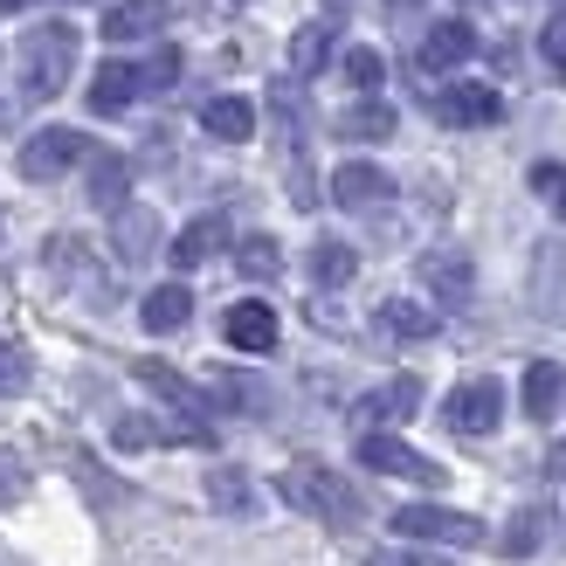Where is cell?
Here are the masks:
<instances>
[{
	"mask_svg": "<svg viewBox=\"0 0 566 566\" xmlns=\"http://www.w3.org/2000/svg\"><path fill=\"white\" fill-rule=\"evenodd\" d=\"M546 532H553V518L539 512V504H525V512L504 525V539H497V546H504V559H532V553L546 546Z\"/></svg>",
	"mask_w": 566,
	"mask_h": 566,
	"instance_id": "44dd1931",
	"label": "cell"
},
{
	"mask_svg": "<svg viewBox=\"0 0 566 566\" xmlns=\"http://www.w3.org/2000/svg\"><path fill=\"white\" fill-rule=\"evenodd\" d=\"M174 83H180V49H174V42H159V49H153V63L138 70V91H153V97H159V91H174Z\"/></svg>",
	"mask_w": 566,
	"mask_h": 566,
	"instance_id": "f546056e",
	"label": "cell"
},
{
	"mask_svg": "<svg viewBox=\"0 0 566 566\" xmlns=\"http://www.w3.org/2000/svg\"><path fill=\"white\" fill-rule=\"evenodd\" d=\"M497 415H504V387H497L491 374L463 380V387L442 401V421H449L457 436H491V429H497Z\"/></svg>",
	"mask_w": 566,
	"mask_h": 566,
	"instance_id": "8992f818",
	"label": "cell"
},
{
	"mask_svg": "<svg viewBox=\"0 0 566 566\" xmlns=\"http://www.w3.org/2000/svg\"><path fill=\"white\" fill-rule=\"evenodd\" d=\"M138 97V70L132 63H104L91 76V111H104V118H118V111Z\"/></svg>",
	"mask_w": 566,
	"mask_h": 566,
	"instance_id": "ffe728a7",
	"label": "cell"
},
{
	"mask_svg": "<svg viewBox=\"0 0 566 566\" xmlns=\"http://www.w3.org/2000/svg\"><path fill=\"white\" fill-rule=\"evenodd\" d=\"M532 297H539L546 318H566V242H546L532 256Z\"/></svg>",
	"mask_w": 566,
	"mask_h": 566,
	"instance_id": "4fadbf2b",
	"label": "cell"
},
{
	"mask_svg": "<svg viewBox=\"0 0 566 566\" xmlns=\"http://www.w3.org/2000/svg\"><path fill=\"white\" fill-rule=\"evenodd\" d=\"M415 408H421V380L401 374V380H387L380 394H366V401L353 408V421H366V429H374V421H408Z\"/></svg>",
	"mask_w": 566,
	"mask_h": 566,
	"instance_id": "7c38bea8",
	"label": "cell"
},
{
	"mask_svg": "<svg viewBox=\"0 0 566 566\" xmlns=\"http://www.w3.org/2000/svg\"><path fill=\"white\" fill-rule=\"evenodd\" d=\"M539 49H546L553 76H566V21H553V28H546V35H539Z\"/></svg>",
	"mask_w": 566,
	"mask_h": 566,
	"instance_id": "d590c367",
	"label": "cell"
},
{
	"mask_svg": "<svg viewBox=\"0 0 566 566\" xmlns=\"http://www.w3.org/2000/svg\"><path fill=\"white\" fill-rule=\"evenodd\" d=\"M201 125L221 138V146H242V138L256 132V104H249V97H208L201 104Z\"/></svg>",
	"mask_w": 566,
	"mask_h": 566,
	"instance_id": "9a60e30c",
	"label": "cell"
},
{
	"mask_svg": "<svg viewBox=\"0 0 566 566\" xmlns=\"http://www.w3.org/2000/svg\"><path fill=\"white\" fill-rule=\"evenodd\" d=\"M476 55V28L470 21H436L429 35H421V70H457Z\"/></svg>",
	"mask_w": 566,
	"mask_h": 566,
	"instance_id": "8fae6325",
	"label": "cell"
},
{
	"mask_svg": "<svg viewBox=\"0 0 566 566\" xmlns=\"http://www.w3.org/2000/svg\"><path fill=\"white\" fill-rule=\"evenodd\" d=\"M138 318H146V332H180L193 318V291H187V283H159V291H146Z\"/></svg>",
	"mask_w": 566,
	"mask_h": 566,
	"instance_id": "2e32d148",
	"label": "cell"
},
{
	"mask_svg": "<svg viewBox=\"0 0 566 566\" xmlns=\"http://www.w3.org/2000/svg\"><path fill=\"white\" fill-rule=\"evenodd\" d=\"M332 201H338V208H353V214L387 208V201H394V180L380 174V166H366V159H346V166L332 174Z\"/></svg>",
	"mask_w": 566,
	"mask_h": 566,
	"instance_id": "ba28073f",
	"label": "cell"
},
{
	"mask_svg": "<svg viewBox=\"0 0 566 566\" xmlns=\"http://www.w3.org/2000/svg\"><path fill=\"white\" fill-rule=\"evenodd\" d=\"M394 8H415V0H394Z\"/></svg>",
	"mask_w": 566,
	"mask_h": 566,
	"instance_id": "ab89813d",
	"label": "cell"
},
{
	"mask_svg": "<svg viewBox=\"0 0 566 566\" xmlns=\"http://www.w3.org/2000/svg\"><path fill=\"white\" fill-rule=\"evenodd\" d=\"M421 283L436 291V304H470L476 263L463 256V249H429V256H421Z\"/></svg>",
	"mask_w": 566,
	"mask_h": 566,
	"instance_id": "9c48e42d",
	"label": "cell"
},
{
	"mask_svg": "<svg viewBox=\"0 0 566 566\" xmlns=\"http://www.w3.org/2000/svg\"><path fill=\"white\" fill-rule=\"evenodd\" d=\"M76 159H91V138L70 132V125H49L21 146V180H63Z\"/></svg>",
	"mask_w": 566,
	"mask_h": 566,
	"instance_id": "277c9868",
	"label": "cell"
},
{
	"mask_svg": "<svg viewBox=\"0 0 566 566\" xmlns=\"http://www.w3.org/2000/svg\"><path fill=\"white\" fill-rule=\"evenodd\" d=\"M76 70V28L70 21H42V28H28L21 35V91L49 104V97H63V83Z\"/></svg>",
	"mask_w": 566,
	"mask_h": 566,
	"instance_id": "6da1fadb",
	"label": "cell"
},
{
	"mask_svg": "<svg viewBox=\"0 0 566 566\" xmlns=\"http://www.w3.org/2000/svg\"><path fill=\"white\" fill-rule=\"evenodd\" d=\"M442 125H497L504 118V97L491 91V83H449V91L429 97Z\"/></svg>",
	"mask_w": 566,
	"mask_h": 566,
	"instance_id": "52a82bcc",
	"label": "cell"
},
{
	"mask_svg": "<svg viewBox=\"0 0 566 566\" xmlns=\"http://www.w3.org/2000/svg\"><path fill=\"white\" fill-rule=\"evenodd\" d=\"M166 8L159 0H118V8L104 14V42H138V35H159Z\"/></svg>",
	"mask_w": 566,
	"mask_h": 566,
	"instance_id": "ac0fdd59",
	"label": "cell"
},
{
	"mask_svg": "<svg viewBox=\"0 0 566 566\" xmlns=\"http://www.w3.org/2000/svg\"><path fill=\"white\" fill-rule=\"evenodd\" d=\"M14 8H28V0H0V14H14Z\"/></svg>",
	"mask_w": 566,
	"mask_h": 566,
	"instance_id": "74e56055",
	"label": "cell"
},
{
	"mask_svg": "<svg viewBox=\"0 0 566 566\" xmlns=\"http://www.w3.org/2000/svg\"><path fill=\"white\" fill-rule=\"evenodd\" d=\"M276 491L297 504V512H311V518H325V525H359V491H353V476H338V470H325V463H291L276 476Z\"/></svg>",
	"mask_w": 566,
	"mask_h": 566,
	"instance_id": "7a4b0ae2",
	"label": "cell"
},
{
	"mask_svg": "<svg viewBox=\"0 0 566 566\" xmlns=\"http://www.w3.org/2000/svg\"><path fill=\"white\" fill-rule=\"evenodd\" d=\"M153 235H159L153 208H118V256L125 263H146L153 256Z\"/></svg>",
	"mask_w": 566,
	"mask_h": 566,
	"instance_id": "7402d4cb",
	"label": "cell"
},
{
	"mask_svg": "<svg viewBox=\"0 0 566 566\" xmlns=\"http://www.w3.org/2000/svg\"><path fill=\"white\" fill-rule=\"evenodd\" d=\"M208 504H214V512H256V484H249V476L242 470H214L208 476Z\"/></svg>",
	"mask_w": 566,
	"mask_h": 566,
	"instance_id": "484cf974",
	"label": "cell"
},
{
	"mask_svg": "<svg viewBox=\"0 0 566 566\" xmlns=\"http://www.w3.org/2000/svg\"><path fill=\"white\" fill-rule=\"evenodd\" d=\"M532 193H539V201L566 221V166H553V159H539L532 166Z\"/></svg>",
	"mask_w": 566,
	"mask_h": 566,
	"instance_id": "1f68e13d",
	"label": "cell"
},
{
	"mask_svg": "<svg viewBox=\"0 0 566 566\" xmlns=\"http://www.w3.org/2000/svg\"><path fill=\"white\" fill-rule=\"evenodd\" d=\"M221 332H229L235 353H270V346H276V311H270L263 297H242V304H229Z\"/></svg>",
	"mask_w": 566,
	"mask_h": 566,
	"instance_id": "30bf717a",
	"label": "cell"
},
{
	"mask_svg": "<svg viewBox=\"0 0 566 566\" xmlns=\"http://www.w3.org/2000/svg\"><path fill=\"white\" fill-rule=\"evenodd\" d=\"M553 8H559V21H566V0H553Z\"/></svg>",
	"mask_w": 566,
	"mask_h": 566,
	"instance_id": "f35d334b",
	"label": "cell"
},
{
	"mask_svg": "<svg viewBox=\"0 0 566 566\" xmlns=\"http://www.w3.org/2000/svg\"><path fill=\"white\" fill-rule=\"evenodd\" d=\"M325 55H332V21H304L297 35H291V70L297 76H318Z\"/></svg>",
	"mask_w": 566,
	"mask_h": 566,
	"instance_id": "cb8c5ba5",
	"label": "cell"
},
{
	"mask_svg": "<svg viewBox=\"0 0 566 566\" xmlns=\"http://www.w3.org/2000/svg\"><path fill=\"white\" fill-rule=\"evenodd\" d=\"M14 387H28V353L0 338V394H14Z\"/></svg>",
	"mask_w": 566,
	"mask_h": 566,
	"instance_id": "e575fe53",
	"label": "cell"
},
{
	"mask_svg": "<svg viewBox=\"0 0 566 566\" xmlns=\"http://www.w3.org/2000/svg\"><path fill=\"white\" fill-rule=\"evenodd\" d=\"M346 83L353 91H380V76H387V63H380V49H346Z\"/></svg>",
	"mask_w": 566,
	"mask_h": 566,
	"instance_id": "4dcf8cb0",
	"label": "cell"
},
{
	"mask_svg": "<svg viewBox=\"0 0 566 566\" xmlns=\"http://www.w3.org/2000/svg\"><path fill=\"white\" fill-rule=\"evenodd\" d=\"M229 242V221L221 214H201V221H187V229L174 235V270H201L214 249Z\"/></svg>",
	"mask_w": 566,
	"mask_h": 566,
	"instance_id": "5bb4252c",
	"label": "cell"
},
{
	"mask_svg": "<svg viewBox=\"0 0 566 566\" xmlns=\"http://www.w3.org/2000/svg\"><path fill=\"white\" fill-rule=\"evenodd\" d=\"M125 187H132V159L125 153H91V201L104 214L125 208Z\"/></svg>",
	"mask_w": 566,
	"mask_h": 566,
	"instance_id": "e0dca14e",
	"label": "cell"
},
{
	"mask_svg": "<svg viewBox=\"0 0 566 566\" xmlns=\"http://www.w3.org/2000/svg\"><path fill=\"white\" fill-rule=\"evenodd\" d=\"M359 463L380 470V476H408V484H442V463H429L421 449H408L401 436H387V429L359 436Z\"/></svg>",
	"mask_w": 566,
	"mask_h": 566,
	"instance_id": "5b68a950",
	"label": "cell"
},
{
	"mask_svg": "<svg viewBox=\"0 0 566 566\" xmlns=\"http://www.w3.org/2000/svg\"><path fill=\"white\" fill-rule=\"evenodd\" d=\"M518 394H525V415H532V421H546V415L566 401V374H559L553 359H532V366H525V387H518Z\"/></svg>",
	"mask_w": 566,
	"mask_h": 566,
	"instance_id": "d6986e66",
	"label": "cell"
},
{
	"mask_svg": "<svg viewBox=\"0 0 566 566\" xmlns=\"http://www.w3.org/2000/svg\"><path fill=\"white\" fill-rule=\"evenodd\" d=\"M353 270H359V256H353L346 242H318V249H311V276H318L325 291H338V283H353Z\"/></svg>",
	"mask_w": 566,
	"mask_h": 566,
	"instance_id": "4316f807",
	"label": "cell"
},
{
	"mask_svg": "<svg viewBox=\"0 0 566 566\" xmlns=\"http://www.w3.org/2000/svg\"><path fill=\"white\" fill-rule=\"evenodd\" d=\"M366 566H457V559L421 553V546H380V553H366Z\"/></svg>",
	"mask_w": 566,
	"mask_h": 566,
	"instance_id": "836d02e7",
	"label": "cell"
},
{
	"mask_svg": "<svg viewBox=\"0 0 566 566\" xmlns=\"http://www.w3.org/2000/svg\"><path fill=\"white\" fill-rule=\"evenodd\" d=\"M21 497H28V463L14 457V449H0V512L21 504Z\"/></svg>",
	"mask_w": 566,
	"mask_h": 566,
	"instance_id": "d6a6232c",
	"label": "cell"
},
{
	"mask_svg": "<svg viewBox=\"0 0 566 566\" xmlns=\"http://www.w3.org/2000/svg\"><path fill=\"white\" fill-rule=\"evenodd\" d=\"M380 325H387L394 338H436V311L415 304V297H387V304H380Z\"/></svg>",
	"mask_w": 566,
	"mask_h": 566,
	"instance_id": "603a6c76",
	"label": "cell"
},
{
	"mask_svg": "<svg viewBox=\"0 0 566 566\" xmlns=\"http://www.w3.org/2000/svg\"><path fill=\"white\" fill-rule=\"evenodd\" d=\"M338 138H394V104H380V97H366V104H353L346 118H338Z\"/></svg>",
	"mask_w": 566,
	"mask_h": 566,
	"instance_id": "d4e9b609",
	"label": "cell"
},
{
	"mask_svg": "<svg viewBox=\"0 0 566 566\" xmlns=\"http://www.w3.org/2000/svg\"><path fill=\"white\" fill-rule=\"evenodd\" d=\"M394 532L415 539V546H484L491 539L484 518L449 512V504H401V512H394Z\"/></svg>",
	"mask_w": 566,
	"mask_h": 566,
	"instance_id": "3957f363",
	"label": "cell"
},
{
	"mask_svg": "<svg viewBox=\"0 0 566 566\" xmlns=\"http://www.w3.org/2000/svg\"><path fill=\"white\" fill-rule=\"evenodd\" d=\"M235 263H242V276H249V283H276V270H283V249H276L270 235H249V242L235 249Z\"/></svg>",
	"mask_w": 566,
	"mask_h": 566,
	"instance_id": "f1b7e54d",
	"label": "cell"
},
{
	"mask_svg": "<svg viewBox=\"0 0 566 566\" xmlns=\"http://www.w3.org/2000/svg\"><path fill=\"white\" fill-rule=\"evenodd\" d=\"M138 380H146L153 394H166V401H174V408H187V415L201 408V394H193V387H187V380L174 374V366H159V359H138Z\"/></svg>",
	"mask_w": 566,
	"mask_h": 566,
	"instance_id": "83f0119b",
	"label": "cell"
},
{
	"mask_svg": "<svg viewBox=\"0 0 566 566\" xmlns=\"http://www.w3.org/2000/svg\"><path fill=\"white\" fill-rule=\"evenodd\" d=\"M553 470H566V442H559V449H553Z\"/></svg>",
	"mask_w": 566,
	"mask_h": 566,
	"instance_id": "8d00e7d4",
	"label": "cell"
}]
</instances>
